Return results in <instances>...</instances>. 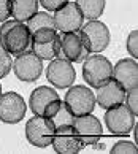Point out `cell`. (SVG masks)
I'll return each mask as SVG.
<instances>
[{"mask_svg": "<svg viewBox=\"0 0 138 154\" xmlns=\"http://www.w3.org/2000/svg\"><path fill=\"white\" fill-rule=\"evenodd\" d=\"M62 103V100L60 99H57V100H54V102H51V103L44 108V113H43V116L44 118H48V119H51L54 115H56V111L59 110V105Z\"/></svg>", "mask_w": 138, "mask_h": 154, "instance_id": "83f0119b", "label": "cell"}, {"mask_svg": "<svg viewBox=\"0 0 138 154\" xmlns=\"http://www.w3.org/2000/svg\"><path fill=\"white\" fill-rule=\"evenodd\" d=\"M64 103L73 116L87 115L95 108V94L84 84H76V86L72 84L65 94Z\"/></svg>", "mask_w": 138, "mask_h": 154, "instance_id": "277c9868", "label": "cell"}, {"mask_svg": "<svg viewBox=\"0 0 138 154\" xmlns=\"http://www.w3.org/2000/svg\"><path fill=\"white\" fill-rule=\"evenodd\" d=\"M11 16V3L10 0H0V22L7 21Z\"/></svg>", "mask_w": 138, "mask_h": 154, "instance_id": "4316f807", "label": "cell"}, {"mask_svg": "<svg viewBox=\"0 0 138 154\" xmlns=\"http://www.w3.org/2000/svg\"><path fill=\"white\" fill-rule=\"evenodd\" d=\"M59 56L57 57H64L70 60L72 64L75 62H83L89 56V51L86 48L79 32H62L59 35Z\"/></svg>", "mask_w": 138, "mask_h": 154, "instance_id": "7c38bea8", "label": "cell"}, {"mask_svg": "<svg viewBox=\"0 0 138 154\" xmlns=\"http://www.w3.org/2000/svg\"><path fill=\"white\" fill-rule=\"evenodd\" d=\"M86 19H99L105 10V0H76L75 2Z\"/></svg>", "mask_w": 138, "mask_h": 154, "instance_id": "d6986e66", "label": "cell"}, {"mask_svg": "<svg viewBox=\"0 0 138 154\" xmlns=\"http://www.w3.org/2000/svg\"><path fill=\"white\" fill-rule=\"evenodd\" d=\"M51 145H53L56 152H62V154H76L84 148L72 124L56 127Z\"/></svg>", "mask_w": 138, "mask_h": 154, "instance_id": "5bb4252c", "label": "cell"}, {"mask_svg": "<svg viewBox=\"0 0 138 154\" xmlns=\"http://www.w3.org/2000/svg\"><path fill=\"white\" fill-rule=\"evenodd\" d=\"M30 37L26 22L18 19H7L0 26V48L10 54L18 56L30 49Z\"/></svg>", "mask_w": 138, "mask_h": 154, "instance_id": "6da1fadb", "label": "cell"}, {"mask_svg": "<svg viewBox=\"0 0 138 154\" xmlns=\"http://www.w3.org/2000/svg\"><path fill=\"white\" fill-rule=\"evenodd\" d=\"M75 116L68 111V108L65 106V103L62 102L59 105V110L56 111V115L51 118V122L54 124V127H60V125H67V124H73Z\"/></svg>", "mask_w": 138, "mask_h": 154, "instance_id": "44dd1931", "label": "cell"}, {"mask_svg": "<svg viewBox=\"0 0 138 154\" xmlns=\"http://www.w3.org/2000/svg\"><path fill=\"white\" fill-rule=\"evenodd\" d=\"M97 95H95V103L103 110H110L121 103H124L125 99V91L119 86V84L111 78L110 81H106L105 84L95 88Z\"/></svg>", "mask_w": 138, "mask_h": 154, "instance_id": "2e32d148", "label": "cell"}, {"mask_svg": "<svg viewBox=\"0 0 138 154\" xmlns=\"http://www.w3.org/2000/svg\"><path fill=\"white\" fill-rule=\"evenodd\" d=\"M135 115L124 103L110 108L105 113V124L111 135H129L135 125Z\"/></svg>", "mask_w": 138, "mask_h": 154, "instance_id": "9c48e42d", "label": "cell"}, {"mask_svg": "<svg viewBox=\"0 0 138 154\" xmlns=\"http://www.w3.org/2000/svg\"><path fill=\"white\" fill-rule=\"evenodd\" d=\"M26 26H27L29 32H30V35L40 29H56L54 19L48 11H37L30 19L26 21Z\"/></svg>", "mask_w": 138, "mask_h": 154, "instance_id": "ffe728a7", "label": "cell"}, {"mask_svg": "<svg viewBox=\"0 0 138 154\" xmlns=\"http://www.w3.org/2000/svg\"><path fill=\"white\" fill-rule=\"evenodd\" d=\"M124 102H125V106H127L135 116H138V88L127 91Z\"/></svg>", "mask_w": 138, "mask_h": 154, "instance_id": "cb8c5ba5", "label": "cell"}, {"mask_svg": "<svg viewBox=\"0 0 138 154\" xmlns=\"http://www.w3.org/2000/svg\"><path fill=\"white\" fill-rule=\"evenodd\" d=\"M46 78L56 89H68L76 79V70L70 60L54 57L46 67Z\"/></svg>", "mask_w": 138, "mask_h": 154, "instance_id": "ba28073f", "label": "cell"}, {"mask_svg": "<svg viewBox=\"0 0 138 154\" xmlns=\"http://www.w3.org/2000/svg\"><path fill=\"white\" fill-rule=\"evenodd\" d=\"M0 95H2V84H0Z\"/></svg>", "mask_w": 138, "mask_h": 154, "instance_id": "f546056e", "label": "cell"}, {"mask_svg": "<svg viewBox=\"0 0 138 154\" xmlns=\"http://www.w3.org/2000/svg\"><path fill=\"white\" fill-rule=\"evenodd\" d=\"M13 72L21 81L33 83L43 73V60L32 49H27L16 56V59L13 60Z\"/></svg>", "mask_w": 138, "mask_h": 154, "instance_id": "52a82bcc", "label": "cell"}, {"mask_svg": "<svg viewBox=\"0 0 138 154\" xmlns=\"http://www.w3.org/2000/svg\"><path fill=\"white\" fill-rule=\"evenodd\" d=\"M79 35L87 48L89 54H99L108 48L111 42V33L105 22L99 19H90L79 27Z\"/></svg>", "mask_w": 138, "mask_h": 154, "instance_id": "7a4b0ae2", "label": "cell"}, {"mask_svg": "<svg viewBox=\"0 0 138 154\" xmlns=\"http://www.w3.org/2000/svg\"><path fill=\"white\" fill-rule=\"evenodd\" d=\"M111 78L125 92L138 88V62L136 59H121L113 65Z\"/></svg>", "mask_w": 138, "mask_h": 154, "instance_id": "9a60e30c", "label": "cell"}, {"mask_svg": "<svg viewBox=\"0 0 138 154\" xmlns=\"http://www.w3.org/2000/svg\"><path fill=\"white\" fill-rule=\"evenodd\" d=\"M133 127H135V132H133V135H135V143H136V141H138V124H136V122H135Z\"/></svg>", "mask_w": 138, "mask_h": 154, "instance_id": "f1b7e54d", "label": "cell"}, {"mask_svg": "<svg viewBox=\"0 0 138 154\" xmlns=\"http://www.w3.org/2000/svg\"><path fill=\"white\" fill-rule=\"evenodd\" d=\"M27 105L18 92H5L0 95V121L5 124H18L26 116Z\"/></svg>", "mask_w": 138, "mask_h": 154, "instance_id": "8fae6325", "label": "cell"}, {"mask_svg": "<svg viewBox=\"0 0 138 154\" xmlns=\"http://www.w3.org/2000/svg\"><path fill=\"white\" fill-rule=\"evenodd\" d=\"M11 16L21 22H26L38 11V0H10Z\"/></svg>", "mask_w": 138, "mask_h": 154, "instance_id": "ac0fdd59", "label": "cell"}, {"mask_svg": "<svg viewBox=\"0 0 138 154\" xmlns=\"http://www.w3.org/2000/svg\"><path fill=\"white\" fill-rule=\"evenodd\" d=\"M68 2V0H38V3L44 8V11H56Z\"/></svg>", "mask_w": 138, "mask_h": 154, "instance_id": "484cf974", "label": "cell"}, {"mask_svg": "<svg viewBox=\"0 0 138 154\" xmlns=\"http://www.w3.org/2000/svg\"><path fill=\"white\" fill-rule=\"evenodd\" d=\"M73 129L76 132L78 138L81 140V143L84 146L89 145H97L103 135V127L102 122L99 121V118L94 116L92 113L81 116H75L73 119Z\"/></svg>", "mask_w": 138, "mask_h": 154, "instance_id": "30bf717a", "label": "cell"}, {"mask_svg": "<svg viewBox=\"0 0 138 154\" xmlns=\"http://www.w3.org/2000/svg\"><path fill=\"white\" fill-rule=\"evenodd\" d=\"M54 130L56 127L51 122V119L41 115H33L26 124V138L32 146L46 148L53 141Z\"/></svg>", "mask_w": 138, "mask_h": 154, "instance_id": "8992f818", "label": "cell"}, {"mask_svg": "<svg viewBox=\"0 0 138 154\" xmlns=\"http://www.w3.org/2000/svg\"><path fill=\"white\" fill-rule=\"evenodd\" d=\"M138 148L136 143H132L127 140H119L111 146V152L113 154H121V152H129V154H136Z\"/></svg>", "mask_w": 138, "mask_h": 154, "instance_id": "603a6c76", "label": "cell"}, {"mask_svg": "<svg viewBox=\"0 0 138 154\" xmlns=\"http://www.w3.org/2000/svg\"><path fill=\"white\" fill-rule=\"evenodd\" d=\"M54 27L57 32H78L84 24V18L75 2H67L64 7L54 11Z\"/></svg>", "mask_w": 138, "mask_h": 154, "instance_id": "4fadbf2b", "label": "cell"}, {"mask_svg": "<svg viewBox=\"0 0 138 154\" xmlns=\"http://www.w3.org/2000/svg\"><path fill=\"white\" fill-rule=\"evenodd\" d=\"M127 51L129 54L132 56V59H136L138 57V30H132L127 37Z\"/></svg>", "mask_w": 138, "mask_h": 154, "instance_id": "d4e9b609", "label": "cell"}, {"mask_svg": "<svg viewBox=\"0 0 138 154\" xmlns=\"http://www.w3.org/2000/svg\"><path fill=\"white\" fill-rule=\"evenodd\" d=\"M30 49L41 60H51L57 57L60 49L59 32L56 29H40L33 32L30 37Z\"/></svg>", "mask_w": 138, "mask_h": 154, "instance_id": "5b68a950", "label": "cell"}, {"mask_svg": "<svg viewBox=\"0 0 138 154\" xmlns=\"http://www.w3.org/2000/svg\"><path fill=\"white\" fill-rule=\"evenodd\" d=\"M113 64L110 59L99 54H89L83 60V78L90 88H99L111 79Z\"/></svg>", "mask_w": 138, "mask_h": 154, "instance_id": "3957f363", "label": "cell"}, {"mask_svg": "<svg viewBox=\"0 0 138 154\" xmlns=\"http://www.w3.org/2000/svg\"><path fill=\"white\" fill-rule=\"evenodd\" d=\"M60 99L57 91L49 88V86H38L37 89L32 91L30 97H29V106L33 115H41L44 113V108L48 106L51 102Z\"/></svg>", "mask_w": 138, "mask_h": 154, "instance_id": "e0dca14e", "label": "cell"}, {"mask_svg": "<svg viewBox=\"0 0 138 154\" xmlns=\"http://www.w3.org/2000/svg\"><path fill=\"white\" fill-rule=\"evenodd\" d=\"M11 68H13V59H11V54L0 48V79L8 76Z\"/></svg>", "mask_w": 138, "mask_h": 154, "instance_id": "7402d4cb", "label": "cell"}]
</instances>
